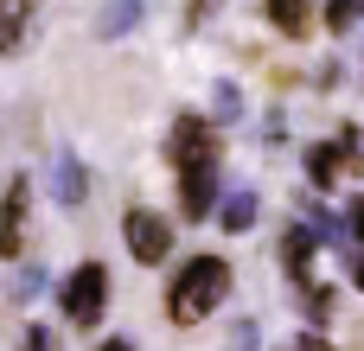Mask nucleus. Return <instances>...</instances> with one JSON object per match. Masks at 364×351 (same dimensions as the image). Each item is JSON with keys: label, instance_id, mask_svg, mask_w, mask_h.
<instances>
[{"label": "nucleus", "instance_id": "obj_16", "mask_svg": "<svg viewBox=\"0 0 364 351\" xmlns=\"http://www.w3.org/2000/svg\"><path fill=\"white\" fill-rule=\"evenodd\" d=\"M26 351H58V339H51L45 326H32V333H26Z\"/></svg>", "mask_w": 364, "mask_h": 351}, {"label": "nucleus", "instance_id": "obj_17", "mask_svg": "<svg viewBox=\"0 0 364 351\" xmlns=\"http://www.w3.org/2000/svg\"><path fill=\"white\" fill-rule=\"evenodd\" d=\"M346 249H352V243H346ZM352 281L364 288V249H352Z\"/></svg>", "mask_w": 364, "mask_h": 351}, {"label": "nucleus", "instance_id": "obj_1", "mask_svg": "<svg viewBox=\"0 0 364 351\" xmlns=\"http://www.w3.org/2000/svg\"><path fill=\"white\" fill-rule=\"evenodd\" d=\"M224 294H230L224 256H192V262L173 275V288H166V320H173V326H198L205 313H218Z\"/></svg>", "mask_w": 364, "mask_h": 351}, {"label": "nucleus", "instance_id": "obj_14", "mask_svg": "<svg viewBox=\"0 0 364 351\" xmlns=\"http://www.w3.org/2000/svg\"><path fill=\"white\" fill-rule=\"evenodd\" d=\"M211 109H218V115H224V122H230V115H237V109H243V96H237V90H230V83H224V90H218V96H211Z\"/></svg>", "mask_w": 364, "mask_h": 351}, {"label": "nucleus", "instance_id": "obj_11", "mask_svg": "<svg viewBox=\"0 0 364 351\" xmlns=\"http://www.w3.org/2000/svg\"><path fill=\"white\" fill-rule=\"evenodd\" d=\"M218 224H224V230H250V224H256V192H250V185H237V192L218 205Z\"/></svg>", "mask_w": 364, "mask_h": 351}, {"label": "nucleus", "instance_id": "obj_19", "mask_svg": "<svg viewBox=\"0 0 364 351\" xmlns=\"http://www.w3.org/2000/svg\"><path fill=\"white\" fill-rule=\"evenodd\" d=\"M301 351H326V345H320V339H301Z\"/></svg>", "mask_w": 364, "mask_h": 351}, {"label": "nucleus", "instance_id": "obj_18", "mask_svg": "<svg viewBox=\"0 0 364 351\" xmlns=\"http://www.w3.org/2000/svg\"><path fill=\"white\" fill-rule=\"evenodd\" d=\"M96 351H134V345H128V339H102Z\"/></svg>", "mask_w": 364, "mask_h": 351}, {"label": "nucleus", "instance_id": "obj_6", "mask_svg": "<svg viewBox=\"0 0 364 351\" xmlns=\"http://www.w3.org/2000/svg\"><path fill=\"white\" fill-rule=\"evenodd\" d=\"M314 243H320L314 230H288V237H282V269L294 275V288H301V294L314 288V275H307V269H314Z\"/></svg>", "mask_w": 364, "mask_h": 351}, {"label": "nucleus", "instance_id": "obj_8", "mask_svg": "<svg viewBox=\"0 0 364 351\" xmlns=\"http://www.w3.org/2000/svg\"><path fill=\"white\" fill-rule=\"evenodd\" d=\"M26 26H32V0H0V51L6 58L26 45Z\"/></svg>", "mask_w": 364, "mask_h": 351}, {"label": "nucleus", "instance_id": "obj_5", "mask_svg": "<svg viewBox=\"0 0 364 351\" xmlns=\"http://www.w3.org/2000/svg\"><path fill=\"white\" fill-rule=\"evenodd\" d=\"M26 205H32V185H26V179H13V185H6V198H0V256H6V262L19 256V237H26Z\"/></svg>", "mask_w": 364, "mask_h": 351}, {"label": "nucleus", "instance_id": "obj_3", "mask_svg": "<svg viewBox=\"0 0 364 351\" xmlns=\"http://www.w3.org/2000/svg\"><path fill=\"white\" fill-rule=\"evenodd\" d=\"M58 301H64L70 326H96L102 307H109V269H102V262H83V269L58 288Z\"/></svg>", "mask_w": 364, "mask_h": 351}, {"label": "nucleus", "instance_id": "obj_15", "mask_svg": "<svg viewBox=\"0 0 364 351\" xmlns=\"http://www.w3.org/2000/svg\"><path fill=\"white\" fill-rule=\"evenodd\" d=\"M32 288H38V269H19L13 275V301H32Z\"/></svg>", "mask_w": 364, "mask_h": 351}, {"label": "nucleus", "instance_id": "obj_2", "mask_svg": "<svg viewBox=\"0 0 364 351\" xmlns=\"http://www.w3.org/2000/svg\"><path fill=\"white\" fill-rule=\"evenodd\" d=\"M166 160H173L179 173H218V134H211V122L179 115L173 134H166Z\"/></svg>", "mask_w": 364, "mask_h": 351}, {"label": "nucleus", "instance_id": "obj_12", "mask_svg": "<svg viewBox=\"0 0 364 351\" xmlns=\"http://www.w3.org/2000/svg\"><path fill=\"white\" fill-rule=\"evenodd\" d=\"M134 19H141V0H109V6H102V19H96V38H122Z\"/></svg>", "mask_w": 364, "mask_h": 351}, {"label": "nucleus", "instance_id": "obj_9", "mask_svg": "<svg viewBox=\"0 0 364 351\" xmlns=\"http://www.w3.org/2000/svg\"><path fill=\"white\" fill-rule=\"evenodd\" d=\"M346 173V153H339V141H320L314 153H307V179L320 185V192H333V179Z\"/></svg>", "mask_w": 364, "mask_h": 351}, {"label": "nucleus", "instance_id": "obj_13", "mask_svg": "<svg viewBox=\"0 0 364 351\" xmlns=\"http://www.w3.org/2000/svg\"><path fill=\"white\" fill-rule=\"evenodd\" d=\"M364 19V0H333L326 6V32H346V26H358Z\"/></svg>", "mask_w": 364, "mask_h": 351}, {"label": "nucleus", "instance_id": "obj_10", "mask_svg": "<svg viewBox=\"0 0 364 351\" xmlns=\"http://www.w3.org/2000/svg\"><path fill=\"white\" fill-rule=\"evenodd\" d=\"M269 19H275L288 38H307V32H314V0H269Z\"/></svg>", "mask_w": 364, "mask_h": 351}, {"label": "nucleus", "instance_id": "obj_4", "mask_svg": "<svg viewBox=\"0 0 364 351\" xmlns=\"http://www.w3.org/2000/svg\"><path fill=\"white\" fill-rule=\"evenodd\" d=\"M122 230H128V249H134V262H166V249H173V217H160V211L134 205Z\"/></svg>", "mask_w": 364, "mask_h": 351}, {"label": "nucleus", "instance_id": "obj_7", "mask_svg": "<svg viewBox=\"0 0 364 351\" xmlns=\"http://www.w3.org/2000/svg\"><path fill=\"white\" fill-rule=\"evenodd\" d=\"M51 185H58V198H64V205H83V192H90V173H83L70 153H51Z\"/></svg>", "mask_w": 364, "mask_h": 351}]
</instances>
